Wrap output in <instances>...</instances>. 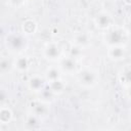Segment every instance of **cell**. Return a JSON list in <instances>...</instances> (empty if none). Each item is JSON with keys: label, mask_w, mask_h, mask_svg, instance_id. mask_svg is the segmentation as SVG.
Instances as JSON below:
<instances>
[{"label": "cell", "mask_w": 131, "mask_h": 131, "mask_svg": "<svg viewBox=\"0 0 131 131\" xmlns=\"http://www.w3.org/2000/svg\"><path fill=\"white\" fill-rule=\"evenodd\" d=\"M32 108L34 110V113H35L36 116H41V115H44L46 113V106H45V104L42 103V102H39V101L36 102V103H34Z\"/></svg>", "instance_id": "14"}, {"label": "cell", "mask_w": 131, "mask_h": 131, "mask_svg": "<svg viewBox=\"0 0 131 131\" xmlns=\"http://www.w3.org/2000/svg\"><path fill=\"white\" fill-rule=\"evenodd\" d=\"M59 68H60V71H62L63 73L71 75L76 70V60L72 56L71 57H64L60 60Z\"/></svg>", "instance_id": "2"}, {"label": "cell", "mask_w": 131, "mask_h": 131, "mask_svg": "<svg viewBox=\"0 0 131 131\" xmlns=\"http://www.w3.org/2000/svg\"><path fill=\"white\" fill-rule=\"evenodd\" d=\"M14 66L17 70L19 71H26L28 68H29V61L26 57L24 56H20V57H17L15 59V62H14Z\"/></svg>", "instance_id": "11"}, {"label": "cell", "mask_w": 131, "mask_h": 131, "mask_svg": "<svg viewBox=\"0 0 131 131\" xmlns=\"http://www.w3.org/2000/svg\"><path fill=\"white\" fill-rule=\"evenodd\" d=\"M44 54L47 58L51 59V60H54V59H57L60 55V48L58 45L54 44V43H51V44H48L47 47L45 48L44 50Z\"/></svg>", "instance_id": "4"}, {"label": "cell", "mask_w": 131, "mask_h": 131, "mask_svg": "<svg viewBox=\"0 0 131 131\" xmlns=\"http://www.w3.org/2000/svg\"><path fill=\"white\" fill-rule=\"evenodd\" d=\"M112 21H113L112 16L106 12H102V13L98 14L96 19H95L96 26L100 29H107L111 26Z\"/></svg>", "instance_id": "5"}, {"label": "cell", "mask_w": 131, "mask_h": 131, "mask_svg": "<svg viewBox=\"0 0 131 131\" xmlns=\"http://www.w3.org/2000/svg\"><path fill=\"white\" fill-rule=\"evenodd\" d=\"M122 83L125 85H131V69L127 70L122 76Z\"/></svg>", "instance_id": "15"}, {"label": "cell", "mask_w": 131, "mask_h": 131, "mask_svg": "<svg viewBox=\"0 0 131 131\" xmlns=\"http://www.w3.org/2000/svg\"><path fill=\"white\" fill-rule=\"evenodd\" d=\"M81 48L82 47H80V46H75V47H73L72 48V50H71V54H72V57H77L82 51H81Z\"/></svg>", "instance_id": "16"}, {"label": "cell", "mask_w": 131, "mask_h": 131, "mask_svg": "<svg viewBox=\"0 0 131 131\" xmlns=\"http://www.w3.org/2000/svg\"><path fill=\"white\" fill-rule=\"evenodd\" d=\"M7 44L10 45L12 50H21V48L26 44V40L20 36H12L11 39H7Z\"/></svg>", "instance_id": "7"}, {"label": "cell", "mask_w": 131, "mask_h": 131, "mask_svg": "<svg viewBox=\"0 0 131 131\" xmlns=\"http://www.w3.org/2000/svg\"><path fill=\"white\" fill-rule=\"evenodd\" d=\"M124 1H125V3H127V4L131 5V0H124Z\"/></svg>", "instance_id": "17"}, {"label": "cell", "mask_w": 131, "mask_h": 131, "mask_svg": "<svg viewBox=\"0 0 131 131\" xmlns=\"http://www.w3.org/2000/svg\"><path fill=\"white\" fill-rule=\"evenodd\" d=\"M124 55H125L124 47H122V46H120V45L112 46V48H110V50H108V56H110L112 59L119 60V59L124 58Z\"/></svg>", "instance_id": "6"}, {"label": "cell", "mask_w": 131, "mask_h": 131, "mask_svg": "<svg viewBox=\"0 0 131 131\" xmlns=\"http://www.w3.org/2000/svg\"><path fill=\"white\" fill-rule=\"evenodd\" d=\"M48 88L53 93H59V92H61L63 90L64 84L62 83V81L60 79H57V80H54L52 82H49L48 83Z\"/></svg>", "instance_id": "9"}, {"label": "cell", "mask_w": 131, "mask_h": 131, "mask_svg": "<svg viewBox=\"0 0 131 131\" xmlns=\"http://www.w3.org/2000/svg\"><path fill=\"white\" fill-rule=\"evenodd\" d=\"M123 32L120 31V30H114V31H111L108 32L107 34V43H110L112 46H117V45H120L122 43V41L124 40V37H123Z\"/></svg>", "instance_id": "3"}, {"label": "cell", "mask_w": 131, "mask_h": 131, "mask_svg": "<svg viewBox=\"0 0 131 131\" xmlns=\"http://www.w3.org/2000/svg\"><path fill=\"white\" fill-rule=\"evenodd\" d=\"M59 77H60V70H58L57 68H50L46 73V79L48 83L59 79Z\"/></svg>", "instance_id": "10"}, {"label": "cell", "mask_w": 131, "mask_h": 131, "mask_svg": "<svg viewBox=\"0 0 131 131\" xmlns=\"http://www.w3.org/2000/svg\"><path fill=\"white\" fill-rule=\"evenodd\" d=\"M128 92H129V95L131 96V87H129V91Z\"/></svg>", "instance_id": "18"}, {"label": "cell", "mask_w": 131, "mask_h": 131, "mask_svg": "<svg viewBox=\"0 0 131 131\" xmlns=\"http://www.w3.org/2000/svg\"><path fill=\"white\" fill-rule=\"evenodd\" d=\"M36 23L32 19H29V20H26L23 25V29H24V32H26L27 34H33L35 31H36Z\"/></svg>", "instance_id": "13"}, {"label": "cell", "mask_w": 131, "mask_h": 131, "mask_svg": "<svg viewBox=\"0 0 131 131\" xmlns=\"http://www.w3.org/2000/svg\"><path fill=\"white\" fill-rule=\"evenodd\" d=\"M96 78H97L96 73H94L91 70H85V71L81 72L79 74V77H78L79 81L83 85H85V86H92V85H94L96 83Z\"/></svg>", "instance_id": "1"}, {"label": "cell", "mask_w": 131, "mask_h": 131, "mask_svg": "<svg viewBox=\"0 0 131 131\" xmlns=\"http://www.w3.org/2000/svg\"><path fill=\"white\" fill-rule=\"evenodd\" d=\"M29 86L33 91H41L43 89L44 86V81L43 79H41L40 77H33L30 82H29Z\"/></svg>", "instance_id": "8"}, {"label": "cell", "mask_w": 131, "mask_h": 131, "mask_svg": "<svg viewBox=\"0 0 131 131\" xmlns=\"http://www.w3.org/2000/svg\"><path fill=\"white\" fill-rule=\"evenodd\" d=\"M75 40H76L75 41L76 42V45L77 46H80V47H84V46H86L89 43V37L85 33H82V34L76 36V39Z\"/></svg>", "instance_id": "12"}]
</instances>
